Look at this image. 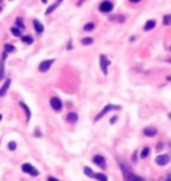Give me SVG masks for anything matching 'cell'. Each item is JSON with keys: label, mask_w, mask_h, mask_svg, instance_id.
I'll list each match as a JSON object with an SVG mask.
<instances>
[{"label": "cell", "mask_w": 171, "mask_h": 181, "mask_svg": "<svg viewBox=\"0 0 171 181\" xmlns=\"http://www.w3.org/2000/svg\"><path fill=\"white\" fill-rule=\"evenodd\" d=\"M118 109H121V107H119V105H112V104H108V105H106L103 109L100 110L98 116H95V119H94V121L96 123V121H99V120L102 119V117H103L106 113L110 112V110H118Z\"/></svg>", "instance_id": "obj_1"}, {"label": "cell", "mask_w": 171, "mask_h": 181, "mask_svg": "<svg viewBox=\"0 0 171 181\" xmlns=\"http://www.w3.org/2000/svg\"><path fill=\"white\" fill-rule=\"evenodd\" d=\"M21 171L24 173H28V175L34 176V177H38L39 176V171L36 168H34L31 164H28V162H25V164L21 165Z\"/></svg>", "instance_id": "obj_2"}, {"label": "cell", "mask_w": 171, "mask_h": 181, "mask_svg": "<svg viewBox=\"0 0 171 181\" xmlns=\"http://www.w3.org/2000/svg\"><path fill=\"white\" fill-rule=\"evenodd\" d=\"M54 63H55V59H48V60L42 61L40 65H39V71L40 72H47L54 65Z\"/></svg>", "instance_id": "obj_3"}, {"label": "cell", "mask_w": 171, "mask_h": 181, "mask_svg": "<svg viewBox=\"0 0 171 181\" xmlns=\"http://www.w3.org/2000/svg\"><path fill=\"white\" fill-rule=\"evenodd\" d=\"M50 104H51V107H52V109L56 110V112H59V110L63 108V103H61V100L59 97H51Z\"/></svg>", "instance_id": "obj_4"}, {"label": "cell", "mask_w": 171, "mask_h": 181, "mask_svg": "<svg viewBox=\"0 0 171 181\" xmlns=\"http://www.w3.org/2000/svg\"><path fill=\"white\" fill-rule=\"evenodd\" d=\"M114 9V4L111 2H102L100 5H99V11L103 13H108Z\"/></svg>", "instance_id": "obj_5"}, {"label": "cell", "mask_w": 171, "mask_h": 181, "mask_svg": "<svg viewBox=\"0 0 171 181\" xmlns=\"http://www.w3.org/2000/svg\"><path fill=\"white\" fill-rule=\"evenodd\" d=\"M110 65V60L106 57V55H100V68H102V72L103 75H107V68Z\"/></svg>", "instance_id": "obj_6"}, {"label": "cell", "mask_w": 171, "mask_h": 181, "mask_svg": "<svg viewBox=\"0 0 171 181\" xmlns=\"http://www.w3.org/2000/svg\"><path fill=\"white\" fill-rule=\"evenodd\" d=\"M169 161H170V156H169V154H159V156L155 158V162L158 165H161V167L167 165V164H169Z\"/></svg>", "instance_id": "obj_7"}, {"label": "cell", "mask_w": 171, "mask_h": 181, "mask_svg": "<svg viewBox=\"0 0 171 181\" xmlns=\"http://www.w3.org/2000/svg\"><path fill=\"white\" fill-rule=\"evenodd\" d=\"M94 162L98 165V167H100L102 169H106V158L103 156H100V154H96V156H94Z\"/></svg>", "instance_id": "obj_8"}, {"label": "cell", "mask_w": 171, "mask_h": 181, "mask_svg": "<svg viewBox=\"0 0 171 181\" xmlns=\"http://www.w3.org/2000/svg\"><path fill=\"white\" fill-rule=\"evenodd\" d=\"M7 59V53L4 52L2 55V59H0V80L4 79V63Z\"/></svg>", "instance_id": "obj_9"}, {"label": "cell", "mask_w": 171, "mask_h": 181, "mask_svg": "<svg viewBox=\"0 0 171 181\" xmlns=\"http://www.w3.org/2000/svg\"><path fill=\"white\" fill-rule=\"evenodd\" d=\"M34 28H35L36 34H43V31H44V25H43L38 19L34 20Z\"/></svg>", "instance_id": "obj_10"}, {"label": "cell", "mask_w": 171, "mask_h": 181, "mask_svg": "<svg viewBox=\"0 0 171 181\" xmlns=\"http://www.w3.org/2000/svg\"><path fill=\"white\" fill-rule=\"evenodd\" d=\"M78 119H79L78 113H75V112H70L67 114V117H65V120H67L70 124H75L76 121H78Z\"/></svg>", "instance_id": "obj_11"}, {"label": "cell", "mask_w": 171, "mask_h": 181, "mask_svg": "<svg viewBox=\"0 0 171 181\" xmlns=\"http://www.w3.org/2000/svg\"><path fill=\"white\" fill-rule=\"evenodd\" d=\"M143 133L147 136V137H154V136H156V133H158V131H156L155 128H146L143 131Z\"/></svg>", "instance_id": "obj_12"}, {"label": "cell", "mask_w": 171, "mask_h": 181, "mask_svg": "<svg viewBox=\"0 0 171 181\" xmlns=\"http://www.w3.org/2000/svg\"><path fill=\"white\" fill-rule=\"evenodd\" d=\"M156 25V21L155 20H147L146 24H144V31H151V29H154Z\"/></svg>", "instance_id": "obj_13"}, {"label": "cell", "mask_w": 171, "mask_h": 181, "mask_svg": "<svg viewBox=\"0 0 171 181\" xmlns=\"http://www.w3.org/2000/svg\"><path fill=\"white\" fill-rule=\"evenodd\" d=\"M9 85H11V79H8L4 83V85L2 87V89H0V96H4L6 93H7V91H8V88H9Z\"/></svg>", "instance_id": "obj_14"}, {"label": "cell", "mask_w": 171, "mask_h": 181, "mask_svg": "<svg viewBox=\"0 0 171 181\" xmlns=\"http://www.w3.org/2000/svg\"><path fill=\"white\" fill-rule=\"evenodd\" d=\"M60 3H61V2H60V0H59V2H56V3H55V4L50 5V7H48V8H47V11H46V15H50L51 12H52V11H55V9L58 8V7H59V5H60Z\"/></svg>", "instance_id": "obj_15"}, {"label": "cell", "mask_w": 171, "mask_h": 181, "mask_svg": "<svg viewBox=\"0 0 171 181\" xmlns=\"http://www.w3.org/2000/svg\"><path fill=\"white\" fill-rule=\"evenodd\" d=\"M20 107H21V108H23V109H24V112H25V114H27V121H28V120H30V119H31V110H30V108H28V107H27V105H25V104H24V103H21V101H20Z\"/></svg>", "instance_id": "obj_16"}, {"label": "cell", "mask_w": 171, "mask_h": 181, "mask_svg": "<svg viewBox=\"0 0 171 181\" xmlns=\"http://www.w3.org/2000/svg\"><path fill=\"white\" fill-rule=\"evenodd\" d=\"M148 154H150V148H148V147H144L143 149H142V152H140V158H146Z\"/></svg>", "instance_id": "obj_17"}, {"label": "cell", "mask_w": 171, "mask_h": 181, "mask_svg": "<svg viewBox=\"0 0 171 181\" xmlns=\"http://www.w3.org/2000/svg\"><path fill=\"white\" fill-rule=\"evenodd\" d=\"M95 179L98 181H108L107 176L104 175V173H95Z\"/></svg>", "instance_id": "obj_18"}, {"label": "cell", "mask_w": 171, "mask_h": 181, "mask_svg": "<svg viewBox=\"0 0 171 181\" xmlns=\"http://www.w3.org/2000/svg\"><path fill=\"white\" fill-rule=\"evenodd\" d=\"M92 43H94L92 38H83L82 39V44H83V45H91Z\"/></svg>", "instance_id": "obj_19"}, {"label": "cell", "mask_w": 171, "mask_h": 181, "mask_svg": "<svg viewBox=\"0 0 171 181\" xmlns=\"http://www.w3.org/2000/svg\"><path fill=\"white\" fill-rule=\"evenodd\" d=\"M84 173H86V175L88 176V177H92V179H95V173L92 172V169H91V168L86 167V168H84Z\"/></svg>", "instance_id": "obj_20"}, {"label": "cell", "mask_w": 171, "mask_h": 181, "mask_svg": "<svg viewBox=\"0 0 171 181\" xmlns=\"http://www.w3.org/2000/svg\"><path fill=\"white\" fill-rule=\"evenodd\" d=\"M94 28H95V23H92V21H90V23L84 25V31H92Z\"/></svg>", "instance_id": "obj_21"}, {"label": "cell", "mask_w": 171, "mask_h": 181, "mask_svg": "<svg viewBox=\"0 0 171 181\" xmlns=\"http://www.w3.org/2000/svg\"><path fill=\"white\" fill-rule=\"evenodd\" d=\"M21 42H24L25 44H32L34 43V39H32L31 36H23V38H21Z\"/></svg>", "instance_id": "obj_22"}, {"label": "cell", "mask_w": 171, "mask_h": 181, "mask_svg": "<svg viewBox=\"0 0 171 181\" xmlns=\"http://www.w3.org/2000/svg\"><path fill=\"white\" fill-rule=\"evenodd\" d=\"M4 48H6V53H9V52H13V51H15V47H13L12 44H6Z\"/></svg>", "instance_id": "obj_23"}, {"label": "cell", "mask_w": 171, "mask_h": 181, "mask_svg": "<svg viewBox=\"0 0 171 181\" xmlns=\"http://www.w3.org/2000/svg\"><path fill=\"white\" fill-rule=\"evenodd\" d=\"M11 32H12V34H13V35H15V36H16V38H19V36L21 35L20 29H19V28H17V27H12V28H11Z\"/></svg>", "instance_id": "obj_24"}, {"label": "cell", "mask_w": 171, "mask_h": 181, "mask_svg": "<svg viewBox=\"0 0 171 181\" xmlns=\"http://www.w3.org/2000/svg\"><path fill=\"white\" fill-rule=\"evenodd\" d=\"M163 24L165 25H171V15H167V16L163 17Z\"/></svg>", "instance_id": "obj_25"}, {"label": "cell", "mask_w": 171, "mask_h": 181, "mask_svg": "<svg viewBox=\"0 0 171 181\" xmlns=\"http://www.w3.org/2000/svg\"><path fill=\"white\" fill-rule=\"evenodd\" d=\"M16 25H17V28H21V29H24V24H23V19L21 17H17L16 19Z\"/></svg>", "instance_id": "obj_26"}, {"label": "cell", "mask_w": 171, "mask_h": 181, "mask_svg": "<svg viewBox=\"0 0 171 181\" xmlns=\"http://www.w3.org/2000/svg\"><path fill=\"white\" fill-rule=\"evenodd\" d=\"M16 147H17L16 141H9V143H8V149H9V150H15Z\"/></svg>", "instance_id": "obj_27"}, {"label": "cell", "mask_w": 171, "mask_h": 181, "mask_svg": "<svg viewBox=\"0 0 171 181\" xmlns=\"http://www.w3.org/2000/svg\"><path fill=\"white\" fill-rule=\"evenodd\" d=\"M128 181H146V180H144L143 177H139V176H134L132 179H131V180H128Z\"/></svg>", "instance_id": "obj_28"}, {"label": "cell", "mask_w": 171, "mask_h": 181, "mask_svg": "<svg viewBox=\"0 0 171 181\" xmlns=\"http://www.w3.org/2000/svg\"><path fill=\"white\" fill-rule=\"evenodd\" d=\"M47 181H59V180L55 179V177H48V180H47Z\"/></svg>", "instance_id": "obj_29"}, {"label": "cell", "mask_w": 171, "mask_h": 181, "mask_svg": "<svg viewBox=\"0 0 171 181\" xmlns=\"http://www.w3.org/2000/svg\"><path fill=\"white\" fill-rule=\"evenodd\" d=\"M115 121H116V117H111L110 123H111V124H115Z\"/></svg>", "instance_id": "obj_30"}, {"label": "cell", "mask_w": 171, "mask_h": 181, "mask_svg": "<svg viewBox=\"0 0 171 181\" xmlns=\"http://www.w3.org/2000/svg\"><path fill=\"white\" fill-rule=\"evenodd\" d=\"M42 133L40 132H39V129H35V136H40Z\"/></svg>", "instance_id": "obj_31"}, {"label": "cell", "mask_w": 171, "mask_h": 181, "mask_svg": "<svg viewBox=\"0 0 171 181\" xmlns=\"http://www.w3.org/2000/svg\"><path fill=\"white\" fill-rule=\"evenodd\" d=\"M162 147H163V143H159V144H158V150H161Z\"/></svg>", "instance_id": "obj_32"}, {"label": "cell", "mask_w": 171, "mask_h": 181, "mask_svg": "<svg viewBox=\"0 0 171 181\" xmlns=\"http://www.w3.org/2000/svg\"><path fill=\"white\" fill-rule=\"evenodd\" d=\"M130 3H140L139 0H130Z\"/></svg>", "instance_id": "obj_33"}, {"label": "cell", "mask_w": 171, "mask_h": 181, "mask_svg": "<svg viewBox=\"0 0 171 181\" xmlns=\"http://www.w3.org/2000/svg\"><path fill=\"white\" fill-rule=\"evenodd\" d=\"M167 80H169V81H171V76H167Z\"/></svg>", "instance_id": "obj_34"}, {"label": "cell", "mask_w": 171, "mask_h": 181, "mask_svg": "<svg viewBox=\"0 0 171 181\" xmlns=\"http://www.w3.org/2000/svg\"><path fill=\"white\" fill-rule=\"evenodd\" d=\"M165 181H171V177H169V179H166Z\"/></svg>", "instance_id": "obj_35"}, {"label": "cell", "mask_w": 171, "mask_h": 181, "mask_svg": "<svg viewBox=\"0 0 171 181\" xmlns=\"http://www.w3.org/2000/svg\"><path fill=\"white\" fill-rule=\"evenodd\" d=\"M2 119H3V116H2V114H0V121H2Z\"/></svg>", "instance_id": "obj_36"}, {"label": "cell", "mask_w": 171, "mask_h": 181, "mask_svg": "<svg viewBox=\"0 0 171 181\" xmlns=\"http://www.w3.org/2000/svg\"><path fill=\"white\" fill-rule=\"evenodd\" d=\"M169 61H170V63H171V59H169Z\"/></svg>", "instance_id": "obj_37"}, {"label": "cell", "mask_w": 171, "mask_h": 181, "mask_svg": "<svg viewBox=\"0 0 171 181\" xmlns=\"http://www.w3.org/2000/svg\"><path fill=\"white\" fill-rule=\"evenodd\" d=\"M170 51H171V47H170Z\"/></svg>", "instance_id": "obj_38"}]
</instances>
